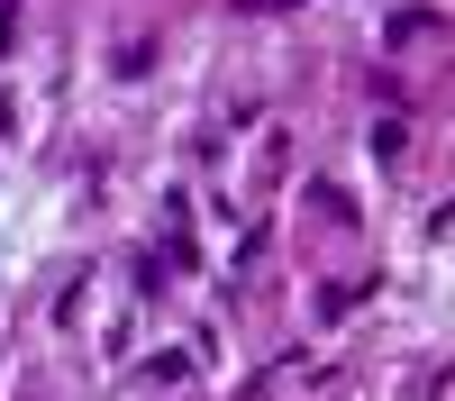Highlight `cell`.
Segmentation results:
<instances>
[{
	"label": "cell",
	"mask_w": 455,
	"mask_h": 401,
	"mask_svg": "<svg viewBox=\"0 0 455 401\" xmlns=\"http://www.w3.org/2000/svg\"><path fill=\"white\" fill-rule=\"evenodd\" d=\"M0 46H10V0H0Z\"/></svg>",
	"instance_id": "6da1fadb"
}]
</instances>
